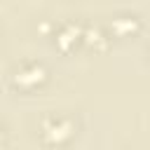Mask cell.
<instances>
[{
    "mask_svg": "<svg viewBox=\"0 0 150 150\" xmlns=\"http://www.w3.org/2000/svg\"><path fill=\"white\" fill-rule=\"evenodd\" d=\"M40 77H42V70H40V68H33L30 73H16V82H21V84L35 82V80H40Z\"/></svg>",
    "mask_w": 150,
    "mask_h": 150,
    "instance_id": "cell-2",
    "label": "cell"
},
{
    "mask_svg": "<svg viewBox=\"0 0 150 150\" xmlns=\"http://www.w3.org/2000/svg\"><path fill=\"white\" fill-rule=\"evenodd\" d=\"M68 134V124H45V136L49 141H61L63 136Z\"/></svg>",
    "mask_w": 150,
    "mask_h": 150,
    "instance_id": "cell-1",
    "label": "cell"
}]
</instances>
